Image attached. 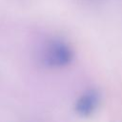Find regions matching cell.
<instances>
[{"label":"cell","mask_w":122,"mask_h":122,"mask_svg":"<svg viewBox=\"0 0 122 122\" xmlns=\"http://www.w3.org/2000/svg\"><path fill=\"white\" fill-rule=\"evenodd\" d=\"M95 104H96V97L93 94H88L83 98L82 105L80 108L82 109L83 112L88 113L93 110Z\"/></svg>","instance_id":"obj_1"}]
</instances>
